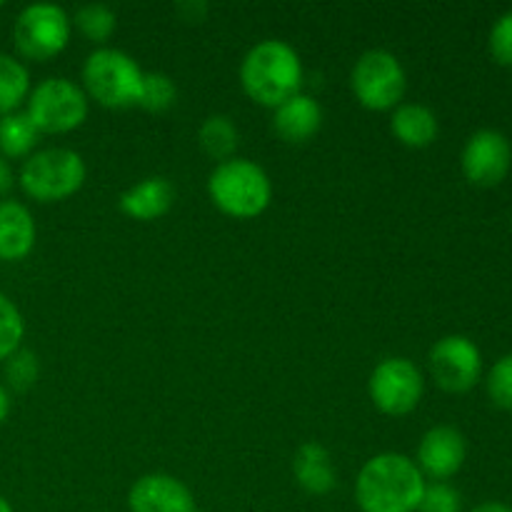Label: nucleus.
<instances>
[{"mask_svg":"<svg viewBox=\"0 0 512 512\" xmlns=\"http://www.w3.org/2000/svg\"><path fill=\"white\" fill-rule=\"evenodd\" d=\"M428 480L413 458L403 453H380L360 468L355 480V503L360 512H418Z\"/></svg>","mask_w":512,"mask_h":512,"instance_id":"nucleus-1","label":"nucleus"},{"mask_svg":"<svg viewBox=\"0 0 512 512\" xmlns=\"http://www.w3.org/2000/svg\"><path fill=\"white\" fill-rule=\"evenodd\" d=\"M303 60L298 50L280 38H265L245 53L240 63V85L253 103L278 108L303 93Z\"/></svg>","mask_w":512,"mask_h":512,"instance_id":"nucleus-2","label":"nucleus"},{"mask_svg":"<svg viewBox=\"0 0 512 512\" xmlns=\"http://www.w3.org/2000/svg\"><path fill=\"white\" fill-rule=\"evenodd\" d=\"M208 195L220 213L248 220L268 210L273 200V183L255 160L235 155L215 165L208 175Z\"/></svg>","mask_w":512,"mask_h":512,"instance_id":"nucleus-3","label":"nucleus"},{"mask_svg":"<svg viewBox=\"0 0 512 512\" xmlns=\"http://www.w3.org/2000/svg\"><path fill=\"white\" fill-rule=\"evenodd\" d=\"M145 70L120 48H95L83 63L85 95L103 108H133L140 100Z\"/></svg>","mask_w":512,"mask_h":512,"instance_id":"nucleus-4","label":"nucleus"},{"mask_svg":"<svg viewBox=\"0 0 512 512\" xmlns=\"http://www.w3.org/2000/svg\"><path fill=\"white\" fill-rule=\"evenodd\" d=\"M85 175L83 155L73 148H43L23 160L18 185L35 203H58L83 188Z\"/></svg>","mask_w":512,"mask_h":512,"instance_id":"nucleus-5","label":"nucleus"},{"mask_svg":"<svg viewBox=\"0 0 512 512\" xmlns=\"http://www.w3.org/2000/svg\"><path fill=\"white\" fill-rule=\"evenodd\" d=\"M90 98L75 80L53 75L30 88L25 113L40 135H60L80 128L88 118Z\"/></svg>","mask_w":512,"mask_h":512,"instance_id":"nucleus-6","label":"nucleus"},{"mask_svg":"<svg viewBox=\"0 0 512 512\" xmlns=\"http://www.w3.org/2000/svg\"><path fill=\"white\" fill-rule=\"evenodd\" d=\"M408 75L395 53L385 48L365 50L350 70V90L368 110H395L403 103Z\"/></svg>","mask_w":512,"mask_h":512,"instance_id":"nucleus-7","label":"nucleus"},{"mask_svg":"<svg viewBox=\"0 0 512 512\" xmlns=\"http://www.w3.org/2000/svg\"><path fill=\"white\" fill-rule=\"evenodd\" d=\"M70 33H73V20L63 5L30 3L15 18L13 43L20 58L45 63L63 53Z\"/></svg>","mask_w":512,"mask_h":512,"instance_id":"nucleus-8","label":"nucleus"},{"mask_svg":"<svg viewBox=\"0 0 512 512\" xmlns=\"http://www.w3.org/2000/svg\"><path fill=\"white\" fill-rule=\"evenodd\" d=\"M425 393V378L423 370L413 363L410 358H385L375 365L368 380V395L373 400L375 408L385 415H400L413 413L420 405Z\"/></svg>","mask_w":512,"mask_h":512,"instance_id":"nucleus-9","label":"nucleus"},{"mask_svg":"<svg viewBox=\"0 0 512 512\" xmlns=\"http://www.w3.org/2000/svg\"><path fill=\"white\" fill-rule=\"evenodd\" d=\"M428 370L445 393H468L483 378V353L468 335H445L430 348Z\"/></svg>","mask_w":512,"mask_h":512,"instance_id":"nucleus-10","label":"nucleus"},{"mask_svg":"<svg viewBox=\"0 0 512 512\" xmlns=\"http://www.w3.org/2000/svg\"><path fill=\"white\" fill-rule=\"evenodd\" d=\"M465 180L478 188H495L508 178L512 168V145L500 130H475L460 153Z\"/></svg>","mask_w":512,"mask_h":512,"instance_id":"nucleus-11","label":"nucleus"},{"mask_svg":"<svg viewBox=\"0 0 512 512\" xmlns=\"http://www.w3.org/2000/svg\"><path fill=\"white\" fill-rule=\"evenodd\" d=\"M468 458V443L465 435L453 425H435L420 438L415 465L433 483H448L453 475L460 473Z\"/></svg>","mask_w":512,"mask_h":512,"instance_id":"nucleus-12","label":"nucleus"},{"mask_svg":"<svg viewBox=\"0 0 512 512\" xmlns=\"http://www.w3.org/2000/svg\"><path fill=\"white\" fill-rule=\"evenodd\" d=\"M130 512H190L195 498L188 485L168 473L140 475L128 490Z\"/></svg>","mask_w":512,"mask_h":512,"instance_id":"nucleus-13","label":"nucleus"},{"mask_svg":"<svg viewBox=\"0 0 512 512\" xmlns=\"http://www.w3.org/2000/svg\"><path fill=\"white\" fill-rule=\"evenodd\" d=\"M323 125V108L308 93H298L273 110V130L285 143H308Z\"/></svg>","mask_w":512,"mask_h":512,"instance_id":"nucleus-14","label":"nucleus"},{"mask_svg":"<svg viewBox=\"0 0 512 512\" xmlns=\"http://www.w3.org/2000/svg\"><path fill=\"white\" fill-rule=\"evenodd\" d=\"M38 228L33 213L13 198H0V260L18 263L35 248Z\"/></svg>","mask_w":512,"mask_h":512,"instance_id":"nucleus-15","label":"nucleus"},{"mask_svg":"<svg viewBox=\"0 0 512 512\" xmlns=\"http://www.w3.org/2000/svg\"><path fill=\"white\" fill-rule=\"evenodd\" d=\"M175 203V188L168 178L163 175H150L140 183L130 185L123 195H120L118 205L128 218L133 220H158L173 208Z\"/></svg>","mask_w":512,"mask_h":512,"instance_id":"nucleus-16","label":"nucleus"},{"mask_svg":"<svg viewBox=\"0 0 512 512\" xmlns=\"http://www.w3.org/2000/svg\"><path fill=\"white\" fill-rule=\"evenodd\" d=\"M293 475L295 483L305 490L308 495H328L338 485V475H335L333 458L328 450L320 443L310 440L298 448L293 458Z\"/></svg>","mask_w":512,"mask_h":512,"instance_id":"nucleus-17","label":"nucleus"},{"mask_svg":"<svg viewBox=\"0 0 512 512\" xmlns=\"http://www.w3.org/2000/svg\"><path fill=\"white\" fill-rule=\"evenodd\" d=\"M390 133L405 145V148H428L435 143L440 133L438 115L423 103H400L390 113Z\"/></svg>","mask_w":512,"mask_h":512,"instance_id":"nucleus-18","label":"nucleus"},{"mask_svg":"<svg viewBox=\"0 0 512 512\" xmlns=\"http://www.w3.org/2000/svg\"><path fill=\"white\" fill-rule=\"evenodd\" d=\"M40 133L28 118L25 110H15V113L0 115V158L18 160L28 158L35 153Z\"/></svg>","mask_w":512,"mask_h":512,"instance_id":"nucleus-19","label":"nucleus"},{"mask_svg":"<svg viewBox=\"0 0 512 512\" xmlns=\"http://www.w3.org/2000/svg\"><path fill=\"white\" fill-rule=\"evenodd\" d=\"M198 143L208 158L223 163V160L235 158V150H238L240 143V130L230 115H208L198 128Z\"/></svg>","mask_w":512,"mask_h":512,"instance_id":"nucleus-20","label":"nucleus"},{"mask_svg":"<svg viewBox=\"0 0 512 512\" xmlns=\"http://www.w3.org/2000/svg\"><path fill=\"white\" fill-rule=\"evenodd\" d=\"M30 73L15 55L0 53V115L20 110L30 95Z\"/></svg>","mask_w":512,"mask_h":512,"instance_id":"nucleus-21","label":"nucleus"},{"mask_svg":"<svg viewBox=\"0 0 512 512\" xmlns=\"http://www.w3.org/2000/svg\"><path fill=\"white\" fill-rule=\"evenodd\" d=\"M73 20L75 28L85 35L88 40L93 43H105L110 35L115 33L118 28V15L110 5L105 3H85L75 10V18Z\"/></svg>","mask_w":512,"mask_h":512,"instance_id":"nucleus-22","label":"nucleus"},{"mask_svg":"<svg viewBox=\"0 0 512 512\" xmlns=\"http://www.w3.org/2000/svg\"><path fill=\"white\" fill-rule=\"evenodd\" d=\"M175 100H178V88L168 73L153 70V73L143 75V88H140L138 100L140 108H145L148 113H165V110L173 108Z\"/></svg>","mask_w":512,"mask_h":512,"instance_id":"nucleus-23","label":"nucleus"},{"mask_svg":"<svg viewBox=\"0 0 512 512\" xmlns=\"http://www.w3.org/2000/svg\"><path fill=\"white\" fill-rule=\"evenodd\" d=\"M25 338V320L18 305L0 293V363L10 358L15 350H20V343Z\"/></svg>","mask_w":512,"mask_h":512,"instance_id":"nucleus-24","label":"nucleus"},{"mask_svg":"<svg viewBox=\"0 0 512 512\" xmlns=\"http://www.w3.org/2000/svg\"><path fill=\"white\" fill-rule=\"evenodd\" d=\"M5 380L13 390L18 393H25V390L33 388L38 383V375H40V363H38V355L33 350H15L8 360H5Z\"/></svg>","mask_w":512,"mask_h":512,"instance_id":"nucleus-25","label":"nucleus"},{"mask_svg":"<svg viewBox=\"0 0 512 512\" xmlns=\"http://www.w3.org/2000/svg\"><path fill=\"white\" fill-rule=\"evenodd\" d=\"M485 390H488V398L493 400L495 408L512 413V353L495 360L488 378H485Z\"/></svg>","mask_w":512,"mask_h":512,"instance_id":"nucleus-26","label":"nucleus"},{"mask_svg":"<svg viewBox=\"0 0 512 512\" xmlns=\"http://www.w3.org/2000/svg\"><path fill=\"white\" fill-rule=\"evenodd\" d=\"M463 510V495L450 483H425L423 498L418 512H460Z\"/></svg>","mask_w":512,"mask_h":512,"instance_id":"nucleus-27","label":"nucleus"},{"mask_svg":"<svg viewBox=\"0 0 512 512\" xmlns=\"http://www.w3.org/2000/svg\"><path fill=\"white\" fill-rule=\"evenodd\" d=\"M488 45L495 63L512 68V10H508V13H503L495 20L493 30H490Z\"/></svg>","mask_w":512,"mask_h":512,"instance_id":"nucleus-28","label":"nucleus"},{"mask_svg":"<svg viewBox=\"0 0 512 512\" xmlns=\"http://www.w3.org/2000/svg\"><path fill=\"white\" fill-rule=\"evenodd\" d=\"M178 13L183 15V20H190V23H198V20H203V15L208 13V5L203 3V0H188V3H180L178 5Z\"/></svg>","mask_w":512,"mask_h":512,"instance_id":"nucleus-29","label":"nucleus"},{"mask_svg":"<svg viewBox=\"0 0 512 512\" xmlns=\"http://www.w3.org/2000/svg\"><path fill=\"white\" fill-rule=\"evenodd\" d=\"M15 185V175H13V168H10V163L5 158H0V195L8 193L10 188Z\"/></svg>","mask_w":512,"mask_h":512,"instance_id":"nucleus-30","label":"nucleus"},{"mask_svg":"<svg viewBox=\"0 0 512 512\" xmlns=\"http://www.w3.org/2000/svg\"><path fill=\"white\" fill-rule=\"evenodd\" d=\"M470 512H512L508 503H500V500H485V503L475 505Z\"/></svg>","mask_w":512,"mask_h":512,"instance_id":"nucleus-31","label":"nucleus"},{"mask_svg":"<svg viewBox=\"0 0 512 512\" xmlns=\"http://www.w3.org/2000/svg\"><path fill=\"white\" fill-rule=\"evenodd\" d=\"M8 415H10V393L5 390V385L0 383V425L8 420Z\"/></svg>","mask_w":512,"mask_h":512,"instance_id":"nucleus-32","label":"nucleus"},{"mask_svg":"<svg viewBox=\"0 0 512 512\" xmlns=\"http://www.w3.org/2000/svg\"><path fill=\"white\" fill-rule=\"evenodd\" d=\"M0 512H15V510H13V505H10L8 500L3 498V495H0Z\"/></svg>","mask_w":512,"mask_h":512,"instance_id":"nucleus-33","label":"nucleus"},{"mask_svg":"<svg viewBox=\"0 0 512 512\" xmlns=\"http://www.w3.org/2000/svg\"><path fill=\"white\" fill-rule=\"evenodd\" d=\"M190 512H205V510H200V508H195V510H190Z\"/></svg>","mask_w":512,"mask_h":512,"instance_id":"nucleus-34","label":"nucleus"},{"mask_svg":"<svg viewBox=\"0 0 512 512\" xmlns=\"http://www.w3.org/2000/svg\"><path fill=\"white\" fill-rule=\"evenodd\" d=\"M0 5H3V3H0Z\"/></svg>","mask_w":512,"mask_h":512,"instance_id":"nucleus-35","label":"nucleus"}]
</instances>
